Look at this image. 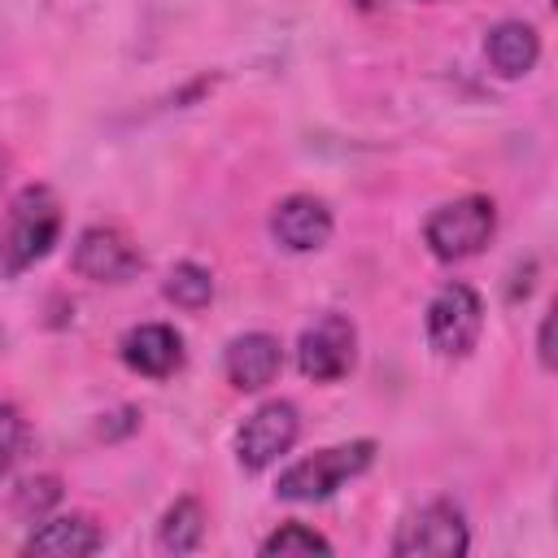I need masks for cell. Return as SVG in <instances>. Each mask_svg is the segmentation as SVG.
I'll list each match as a JSON object with an SVG mask.
<instances>
[{"instance_id":"277c9868","label":"cell","mask_w":558,"mask_h":558,"mask_svg":"<svg viewBox=\"0 0 558 558\" xmlns=\"http://www.w3.org/2000/svg\"><path fill=\"white\" fill-rule=\"evenodd\" d=\"M466 549H471V532L453 501H427L410 510L392 536L397 558H458Z\"/></svg>"},{"instance_id":"4fadbf2b","label":"cell","mask_w":558,"mask_h":558,"mask_svg":"<svg viewBox=\"0 0 558 558\" xmlns=\"http://www.w3.org/2000/svg\"><path fill=\"white\" fill-rule=\"evenodd\" d=\"M484 52L501 78H523L541 61V35L527 22H497L484 39Z\"/></svg>"},{"instance_id":"3957f363","label":"cell","mask_w":558,"mask_h":558,"mask_svg":"<svg viewBox=\"0 0 558 558\" xmlns=\"http://www.w3.org/2000/svg\"><path fill=\"white\" fill-rule=\"evenodd\" d=\"M497 231V205L480 192L445 201L440 209H432V218L423 222V240L432 248V257L440 262H466L475 257Z\"/></svg>"},{"instance_id":"7a4b0ae2","label":"cell","mask_w":558,"mask_h":558,"mask_svg":"<svg viewBox=\"0 0 558 558\" xmlns=\"http://www.w3.org/2000/svg\"><path fill=\"white\" fill-rule=\"evenodd\" d=\"M371 462H375V440L331 445V449H318V453L292 462L288 471H279L275 493H279L283 501H327V497H336L349 480H357Z\"/></svg>"},{"instance_id":"d6986e66","label":"cell","mask_w":558,"mask_h":558,"mask_svg":"<svg viewBox=\"0 0 558 558\" xmlns=\"http://www.w3.org/2000/svg\"><path fill=\"white\" fill-rule=\"evenodd\" d=\"M549 331H554V318L545 314V323H541V340H536V344H541V366H545V371L554 366V349H549Z\"/></svg>"},{"instance_id":"52a82bcc","label":"cell","mask_w":558,"mask_h":558,"mask_svg":"<svg viewBox=\"0 0 558 558\" xmlns=\"http://www.w3.org/2000/svg\"><path fill=\"white\" fill-rule=\"evenodd\" d=\"M353 357H357V331L344 314H323L314 318L301 340H296V366L305 379L314 384H336L353 371Z\"/></svg>"},{"instance_id":"6da1fadb","label":"cell","mask_w":558,"mask_h":558,"mask_svg":"<svg viewBox=\"0 0 558 558\" xmlns=\"http://www.w3.org/2000/svg\"><path fill=\"white\" fill-rule=\"evenodd\" d=\"M57 235H61V205H57L52 187H44V183L22 187L0 227V279H13L22 270H31L35 262H44L52 253Z\"/></svg>"},{"instance_id":"9c48e42d","label":"cell","mask_w":558,"mask_h":558,"mask_svg":"<svg viewBox=\"0 0 558 558\" xmlns=\"http://www.w3.org/2000/svg\"><path fill=\"white\" fill-rule=\"evenodd\" d=\"M270 235L288 248V253H314L331 240V209L318 196L292 192L275 205L270 214Z\"/></svg>"},{"instance_id":"e0dca14e","label":"cell","mask_w":558,"mask_h":558,"mask_svg":"<svg viewBox=\"0 0 558 558\" xmlns=\"http://www.w3.org/2000/svg\"><path fill=\"white\" fill-rule=\"evenodd\" d=\"M26 449H31V427H26L22 410L0 401V480L26 458Z\"/></svg>"},{"instance_id":"2e32d148","label":"cell","mask_w":558,"mask_h":558,"mask_svg":"<svg viewBox=\"0 0 558 558\" xmlns=\"http://www.w3.org/2000/svg\"><path fill=\"white\" fill-rule=\"evenodd\" d=\"M266 558H310V554H331V541L305 523H283L262 541Z\"/></svg>"},{"instance_id":"44dd1931","label":"cell","mask_w":558,"mask_h":558,"mask_svg":"<svg viewBox=\"0 0 558 558\" xmlns=\"http://www.w3.org/2000/svg\"><path fill=\"white\" fill-rule=\"evenodd\" d=\"M427 4H432V0H427Z\"/></svg>"},{"instance_id":"30bf717a","label":"cell","mask_w":558,"mask_h":558,"mask_svg":"<svg viewBox=\"0 0 558 558\" xmlns=\"http://www.w3.org/2000/svg\"><path fill=\"white\" fill-rule=\"evenodd\" d=\"M122 362L144 379H170L183 366V336L170 323H140L122 336Z\"/></svg>"},{"instance_id":"5bb4252c","label":"cell","mask_w":558,"mask_h":558,"mask_svg":"<svg viewBox=\"0 0 558 558\" xmlns=\"http://www.w3.org/2000/svg\"><path fill=\"white\" fill-rule=\"evenodd\" d=\"M201 541H205V506L196 497H179L157 523V545L166 554H192L201 549Z\"/></svg>"},{"instance_id":"8fae6325","label":"cell","mask_w":558,"mask_h":558,"mask_svg":"<svg viewBox=\"0 0 558 558\" xmlns=\"http://www.w3.org/2000/svg\"><path fill=\"white\" fill-rule=\"evenodd\" d=\"M279 366H283V349L270 331H244L222 353V371L240 392H262L266 384H275Z\"/></svg>"},{"instance_id":"ffe728a7","label":"cell","mask_w":558,"mask_h":558,"mask_svg":"<svg viewBox=\"0 0 558 558\" xmlns=\"http://www.w3.org/2000/svg\"><path fill=\"white\" fill-rule=\"evenodd\" d=\"M4 170H9V153L0 148V183H4Z\"/></svg>"},{"instance_id":"ba28073f","label":"cell","mask_w":558,"mask_h":558,"mask_svg":"<svg viewBox=\"0 0 558 558\" xmlns=\"http://www.w3.org/2000/svg\"><path fill=\"white\" fill-rule=\"evenodd\" d=\"M144 266L140 248L118 227H83L74 240V270L92 283H126Z\"/></svg>"},{"instance_id":"5b68a950","label":"cell","mask_w":558,"mask_h":558,"mask_svg":"<svg viewBox=\"0 0 558 558\" xmlns=\"http://www.w3.org/2000/svg\"><path fill=\"white\" fill-rule=\"evenodd\" d=\"M484 331V301L471 283H445L427 301V344L440 357H466Z\"/></svg>"},{"instance_id":"8992f818","label":"cell","mask_w":558,"mask_h":558,"mask_svg":"<svg viewBox=\"0 0 558 558\" xmlns=\"http://www.w3.org/2000/svg\"><path fill=\"white\" fill-rule=\"evenodd\" d=\"M301 436V414L292 401L275 397V401H262L235 432V458L244 471H266L270 462H279Z\"/></svg>"},{"instance_id":"ac0fdd59","label":"cell","mask_w":558,"mask_h":558,"mask_svg":"<svg viewBox=\"0 0 558 558\" xmlns=\"http://www.w3.org/2000/svg\"><path fill=\"white\" fill-rule=\"evenodd\" d=\"M57 501H61V484H57L52 475L22 480V484H17V493H13V510H17L22 519H31V523H39Z\"/></svg>"},{"instance_id":"9a60e30c","label":"cell","mask_w":558,"mask_h":558,"mask_svg":"<svg viewBox=\"0 0 558 558\" xmlns=\"http://www.w3.org/2000/svg\"><path fill=\"white\" fill-rule=\"evenodd\" d=\"M166 296L179 305V310H205L214 301V279L205 266L196 262H179L170 275H166Z\"/></svg>"},{"instance_id":"7c38bea8","label":"cell","mask_w":558,"mask_h":558,"mask_svg":"<svg viewBox=\"0 0 558 558\" xmlns=\"http://www.w3.org/2000/svg\"><path fill=\"white\" fill-rule=\"evenodd\" d=\"M105 545V532L87 514L39 519V527L22 541V554H57V558H87Z\"/></svg>"}]
</instances>
